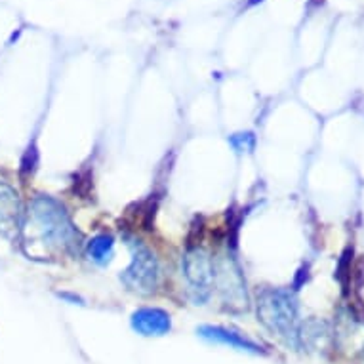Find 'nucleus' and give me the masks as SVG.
<instances>
[{
  "instance_id": "6e6552de",
  "label": "nucleus",
  "mask_w": 364,
  "mask_h": 364,
  "mask_svg": "<svg viewBox=\"0 0 364 364\" xmlns=\"http://www.w3.org/2000/svg\"><path fill=\"white\" fill-rule=\"evenodd\" d=\"M132 328L141 336H166L172 330V316L159 307H141L132 313Z\"/></svg>"
},
{
  "instance_id": "f03ea898",
  "label": "nucleus",
  "mask_w": 364,
  "mask_h": 364,
  "mask_svg": "<svg viewBox=\"0 0 364 364\" xmlns=\"http://www.w3.org/2000/svg\"><path fill=\"white\" fill-rule=\"evenodd\" d=\"M257 321L271 332L279 336L288 346L298 347L299 321L298 307L292 294L287 290L269 288L257 296Z\"/></svg>"
},
{
  "instance_id": "f257e3e1",
  "label": "nucleus",
  "mask_w": 364,
  "mask_h": 364,
  "mask_svg": "<svg viewBox=\"0 0 364 364\" xmlns=\"http://www.w3.org/2000/svg\"><path fill=\"white\" fill-rule=\"evenodd\" d=\"M19 240L25 254L33 259L71 256L78 250L77 227L55 198L38 195L31 200L19 227Z\"/></svg>"
},
{
  "instance_id": "9d476101",
  "label": "nucleus",
  "mask_w": 364,
  "mask_h": 364,
  "mask_svg": "<svg viewBox=\"0 0 364 364\" xmlns=\"http://www.w3.org/2000/svg\"><path fill=\"white\" fill-rule=\"evenodd\" d=\"M229 144L233 145V149L237 153H250L256 145V138L252 132H245V134H235L229 138Z\"/></svg>"
},
{
  "instance_id": "7ed1b4c3",
  "label": "nucleus",
  "mask_w": 364,
  "mask_h": 364,
  "mask_svg": "<svg viewBox=\"0 0 364 364\" xmlns=\"http://www.w3.org/2000/svg\"><path fill=\"white\" fill-rule=\"evenodd\" d=\"M128 248L132 252V262L124 273L120 275V281L124 282L128 290L141 296H149L159 287L161 279V267L156 262L155 254L141 242L128 237Z\"/></svg>"
},
{
  "instance_id": "423d86ee",
  "label": "nucleus",
  "mask_w": 364,
  "mask_h": 364,
  "mask_svg": "<svg viewBox=\"0 0 364 364\" xmlns=\"http://www.w3.org/2000/svg\"><path fill=\"white\" fill-rule=\"evenodd\" d=\"M23 220V210L18 191L6 181H0V237L19 235V227Z\"/></svg>"
},
{
  "instance_id": "20e7f679",
  "label": "nucleus",
  "mask_w": 364,
  "mask_h": 364,
  "mask_svg": "<svg viewBox=\"0 0 364 364\" xmlns=\"http://www.w3.org/2000/svg\"><path fill=\"white\" fill-rule=\"evenodd\" d=\"M181 271L187 281L189 298L197 305L208 301L214 288V257L203 246H189L181 259Z\"/></svg>"
},
{
  "instance_id": "39448f33",
  "label": "nucleus",
  "mask_w": 364,
  "mask_h": 364,
  "mask_svg": "<svg viewBox=\"0 0 364 364\" xmlns=\"http://www.w3.org/2000/svg\"><path fill=\"white\" fill-rule=\"evenodd\" d=\"M214 287L221 292L223 304L233 313H242L248 309V292H246L245 277L240 267L229 252L220 254L214 259Z\"/></svg>"
},
{
  "instance_id": "0eeeda50",
  "label": "nucleus",
  "mask_w": 364,
  "mask_h": 364,
  "mask_svg": "<svg viewBox=\"0 0 364 364\" xmlns=\"http://www.w3.org/2000/svg\"><path fill=\"white\" fill-rule=\"evenodd\" d=\"M197 334L204 340L212 341V343H221V346H229L233 349H239V351L254 353V355H259L263 351V347L254 341L248 336L240 334L233 328H225V326H210V324H204L197 330Z\"/></svg>"
},
{
  "instance_id": "1a4fd4ad",
  "label": "nucleus",
  "mask_w": 364,
  "mask_h": 364,
  "mask_svg": "<svg viewBox=\"0 0 364 364\" xmlns=\"http://www.w3.org/2000/svg\"><path fill=\"white\" fill-rule=\"evenodd\" d=\"M88 257L97 265H107L114 256V240L111 235H97L86 246Z\"/></svg>"
}]
</instances>
